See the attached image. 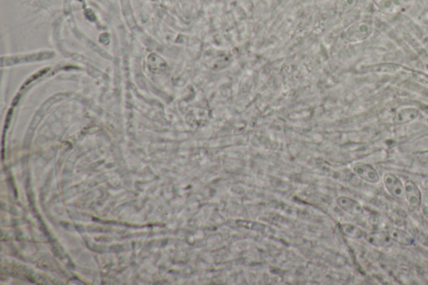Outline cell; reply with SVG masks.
Returning <instances> with one entry per match:
<instances>
[{
  "label": "cell",
  "instance_id": "cell-1",
  "mask_svg": "<svg viewBox=\"0 0 428 285\" xmlns=\"http://www.w3.org/2000/svg\"><path fill=\"white\" fill-rule=\"evenodd\" d=\"M374 31L372 23L367 21H361L348 28L345 32V39L350 43H358L367 39Z\"/></svg>",
  "mask_w": 428,
  "mask_h": 285
},
{
  "label": "cell",
  "instance_id": "cell-2",
  "mask_svg": "<svg viewBox=\"0 0 428 285\" xmlns=\"http://www.w3.org/2000/svg\"><path fill=\"white\" fill-rule=\"evenodd\" d=\"M385 186L387 191L393 196L394 198L398 199H404L405 198V188L403 186L402 182L400 179L391 173H387L383 177Z\"/></svg>",
  "mask_w": 428,
  "mask_h": 285
},
{
  "label": "cell",
  "instance_id": "cell-3",
  "mask_svg": "<svg viewBox=\"0 0 428 285\" xmlns=\"http://www.w3.org/2000/svg\"><path fill=\"white\" fill-rule=\"evenodd\" d=\"M404 188H405V198L410 207L414 209L420 207L422 198H421V191L419 190L418 186L411 180H408L405 182Z\"/></svg>",
  "mask_w": 428,
  "mask_h": 285
},
{
  "label": "cell",
  "instance_id": "cell-4",
  "mask_svg": "<svg viewBox=\"0 0 428 285\" xmlns=\"http://www.w3.org/2000/svg\"><path fill=\"white\" fill-rule=\"evenodd\" d=\"M354 171L358 177L369 183H377L380 181L377 172L368 164H356L354 167Z\"/></svg>",
  "mask_w": 428,
  "mask_h": 285
},
{
  "label": "cell",
  "instance_id": "cell-5",
  "mask_svg": "<svg viewBox=\"0 0 428 285\" xmlns=\"http://www.w3.org/2000/svg\"><path fill=\"white\" fill-rule=\"evenodd\" d=\"M366 240L372 246L377 248H387L391 246L393 240L390 237L389 233L384 231H375L366 234Z\"/></svg>",
  "mask_w": 428,
  "mask_h": 285
},
{
  "label": "cell",
  "instance_id": "cell-6",
  "mask_svg": "<svg viewBox=\"0 0 428 285\" xmlns=\"http://www.w3.org/2000/svg\"><path fill=\"white\" fill-rule=\"evenodd\" d=\"M419 115L418 109L415 107H406L400 109L393 117V122L396 125H403L413 122Z\"/></svg>",
  "mask_w": 428,
  "mask_h": 285
},
{
  "label": "cell",
  "instance_id": "cell-7",
  "mask_svg": "<svg viewBox=\"0 0 428 285\" xmlns=\"http://www.w3.org/2000/svg\"><path fill=\"white\" fill-rule=\"evenodd\" d=\"M390 237L393 241L396 242L397 244H401L404 246H410L414 244V239L410 235L408 232L404 230L399 229L396 228H390L388 230Z\"/></svg>",
  "mask_w": 428,
  "mask_h": 285
},
{
  "label": "cell",
  "instance_id": "cell-8",
  "mask_svg": "<svg viewBox=\"0 0 428 285\" xmlns=\"http://www.w3.org/2000/svg\"><path fill=\"white\" fill-rule=\"evenodd\" d=\"M338 203L345 211L354 216H360L364 212L363 207L359 202L353 200L351 198H341L338 199Z\"/></svg>",
  "mask_w": 428,
  "mask_h": 285
},
{
  "label": "cell",
  "instance_id": "cell-9",
  "mask_svg": "<svg viewBox=\"0 0 428 285\" xmlns=\"http://www.w3.org/2000/svg\"><path fill=\"white\" fill-rule=\"evenodd\" d=\"M359 0H338L336 3V11L339 14H345L348 12L351 11Z\"/></svg>",
  "mask_w": 428,
  "mask_h": 285
},
{
  "label": "cell",
  "instance_id": "cell-10",
  "mask_svg": "<svg viewBox=\"0 0 428 285\" xmlns=\"http://www.w3.org/2000/svg\"><path fill=\"white\" fill-rule=\"evenodd\" d=\"M343 231L345 234L352 239H360L364 234L363 230L357 226L351 225V224H345L343 225Z\"/></svg>",
  "mask_w": 428,
  "mask_h": 285
},
{
  "label": "cell",
  "instance_id": "cell-11",
  "mask_svg": "<svg viewBox=\"0 0 428 285\" xmlns=\"http://www.w3.org/2000/svg\"><path fill=\"white\" fill-rule=\"evenodd\" d=\"M372 2L382 11H390L393 9L392 0H372Z\"/></svg>",
  "mask_w": 428,
  "mask_h": 285
},
{
  "label": "cell",
  "instance_id": "cell-12",
  "mask_svg": "<svg viewBox=\"0 0 428 285\" xmlns=\"http://www.w3.org/2000/svg\"><path fill=\"white\" fill-rule=\"evenodd\" d=\"M425 188H426V192L428 193V180L425 182Z\"/></svg>",
  "mask_w": 428,
  "mask_h": 285
},
{
  "label": "cell",
  "instance_id": "cell-13",
  "mask_svg": "<svg viewBox=\"0 0 428 285\" xmlns=\"http://www.w3.org/2000/svg\"><path fill=\"white\" fill-rule=\"evenodd\" d=\"M320 1H322V0H320Z\"/></svg>",
  "mask_w": 428,
  "mask_h": 285
}]
</instances>
